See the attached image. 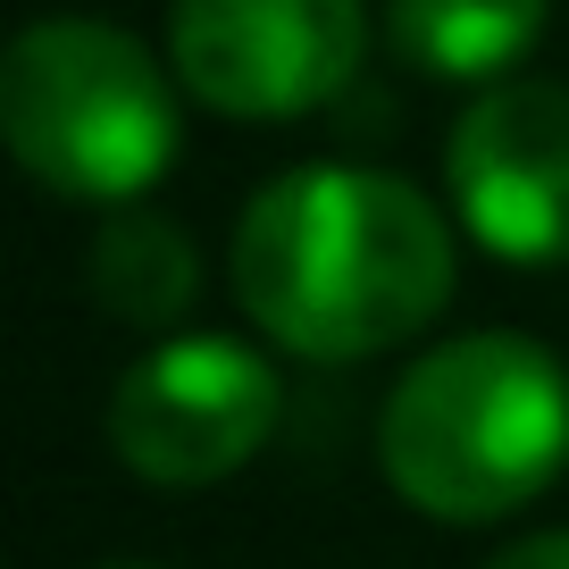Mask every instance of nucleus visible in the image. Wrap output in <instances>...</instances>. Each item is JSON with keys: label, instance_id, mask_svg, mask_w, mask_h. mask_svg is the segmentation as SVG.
Masks as SVG:
<instances>
[{"label": "nucleus", "instance_id": "nucleus-1", "mask_svg": "<svg viewBox=\"0 0 569 569\" xmlns=\"http://www.w3.org/2000/svg\"><path fill=\"white\" fill-rule=\"evenodd\" d=\"M234 302L302 360H369L452 302V227L377 168H284L234 227Z\"/></svg>", "mask_w": 569, "mask_h": 569}, {"label": "nucleus", "instance_id": "nucleus-2", "mask_svg": "<svg viewBox=\"0 0 569 569\" xmlns=\"http://www.w3.org/2000/svg\"><path fill=\"white\" fill-rule=\"evenodd\" d=\"M377 461L410 511L445 528L536 502L569 461V377L528 336H461L427 352L377 419Z\"/></svg>", "mask_w": 569, "mask_h": 569}, {"label": "nucleus", "instance_id": "nucleus-3", "mask_svg": "<svg viewBox=\"0 0 569 569\" xmlns=\"http://www.w3.org/2000/svg\"><path fill=\"white\" fill-rule=\"evenodd\" d=\"M0 134L42 193L142 201L177 168V84L101 18H42L0 59Z\"/></svg>", "mask_w": 569, "mask_h": 569}, {"label": "nucleus", "instance_id": "nucleus-4", "mask_svg": "<svg viewBox=\"0 0 569 569\" xmlns=\"http://www.w3.org/2000/svg\"><path fill=\"white\" fill-rule=\"evenodd\" d=\"M369 18L360 0H177L168 9V51L177 84L218 118H310L336 101L360 68Z\"/></svg>", "mask_w": 569, "mask_h": 569}, {"label": "nucleus", "instance_id": "nucleus-5", "mask_svg": "<svg viewBox=\"0 0 569 569\" xmlns=\"http://www.w3.org/2000/svg\"><path fill=\"white\" fill-rule=\"evenodd\" d=\"M277 377L234 336H177L118 377L109 452L151 486H218L268 445Z\"/></svg>", "mask_w": 569, "mask_h": 569}, {"label": "nucleus", "instance_id": "nucleus-6", "mask_svg": "<svg viewBox=\"0 0 569 569\" xmlns=\"http://www.w3.org/2000/svg\"><path fill=\"white\" fill-rule=\"evenodd\" d=\"M452 210L495 260L561 268L569 260V84H495L452 118L445 142Z\"/></svg>", "mask_w": 569, "mask_h": 569}, {"label": "nucleus", "instance_id": "nucleus-7", "mask_svg": "<svg viewBox=\"0 0 569 569\" xmlns=\"http://www.w3.org/2000/svg\"><path fill=\"white\" fill-rule=\"evenodd\" d=\"M386 34L419 76L486 84L545 34V0H386Z\"/></svg>", "mask_w": 569, "mask_h": 569}, {"label": "nucleus", "instance_id": "nucleus-8", "mask_svg": "<svg viewBox=\"0 0 569 569\" xmlns=\"http://www.w3.org/2000/svg\"><path fill=\"white\" fill-rule=\"evenodd\" d=\"M201 284V260L184 243L177 218H151V210H126L92 234V302L126 327H168Z\"/></svg>", "mask_w": 569, "mask_h": 569}, {"label": "nucleus", "instance_id": "nucleus-9", "mask_svg": "<svg viewBox=\"0 0 569 569\" xmlns=\"http://www.w3.org/2000/svg\"><path fill=\"white\" fill-rule=\"evenodd\" d=\"M486 569H569V528H545V536H519V545H502Z\"/></svg>", "mask_w": 569, "mask_h": 569}]
</instances>
